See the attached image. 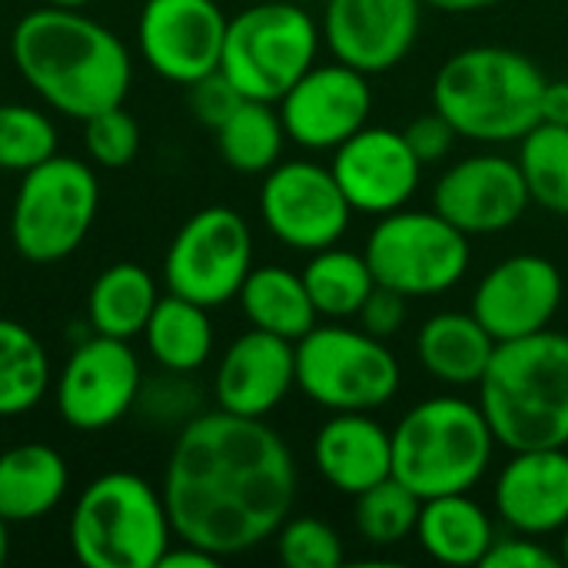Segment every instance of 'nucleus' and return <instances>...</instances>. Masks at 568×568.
<instances>
[{"mask_svg": "<svg viewBox=\"0 0 568 568\" xmlns=\"http://www.w3.org/2000/svg\"><path fill=\"white\" fill-rule=\"evenodd\" d=\"M296 486L293 449L266 419L210 409L180 426L160 493L176 539L223 562L276 536Z\"/></svg>", "mask_w": 568, "mask_h": 568, "instance_id": "1", "label": "nucleus"}, {"mask_svg": "<svg viewBox=\"0 0 568 568\" xmlns=\"http://www.w3.org/2000/svg\"><path fill=\"white\" fill-rule=\"evenodd\" d=\"M10 60L50 110L73 120L120 106L133 83L130 50L110 27L50 3L13 23Z\"/></svg>", "mask_w": 568, "mask_h": 568, "instance_id": "2", "label": "nucleus"}, {"mask_svg": "<svg viewBox=\"0 0 568 568\" xmlns=\"http://www.w3.org/2000/svg\"><path fill=\"white\" fill-rule=\"evenodd\" d=\"M479 406L509 453L568 446V336L542 329L499 343L479 379Z\"/></svg>", "mask_w": 568, "mask_h": 568, "instance_id": "3", "label": "nucleus"}, {"mask_svg": "<svg viewBox=\"0 0 568 568\" xmlns=\"http://www.w3.org/2000/svg\"><path fill=\"white\" fill-rule=\"evenodd\" d=\"M546 73L513 47H466L433 80V110L463 140L519 143L542 120Z\"/></svg>", "mask_w": 568, "mask_h": 568, "instance_id": "4", "label": "nucleus"}, {"mask_svg": "<svg viewBox=\"0 0 568 568\" xmlns=\"http://www.w3.org/2000/svg\"><path fill=\"white\" fill-rule=\"evenodd\" d=\"M496 446L479 399L439 393L393 426V476L419 499L473 493L486 479Z\"/></svg>", "mask_w": 568, "mask_h": 568, "instance_id": "5", "label": "nucleus"}, {"mask_svg": "<svg viewBox=\"0 0 568 568\" xmlns=\"http://www.w3.org/2000/svg\"><path fill=\"white\" fill-rule=\"evenodd\" d=\"M173 536L163 493L126 469L87 483L70 513V549L87 568H156Z\"/></svg>", "mask_w": 568, "mask_h": 568, "instance_id": "6", "label": "nucleus"}, {"mask_svg": "<svg viewBox=\"0 0 568 568\" xmlns=\"http://www.w3.org/2000/svg\"><path fill=\"white\" fill-rule=\"evenodd\" d=\"M403 366L386 339L346 320L316 323L296 339V389L329 413H373L396 399Z\"/></svg>", "mask_w": 568, "mask_h": 568, "instance_id": "7", "label": "nucleus"}, {"mask_svg": "<svg viewBox=\"0 0 568 568\" xmlns=\"http://www.w3.org/2000/svg\"><path fill=\"white\" fill-rule=\"evenodd\" d=\"M323 30L310 10L266 0L226 23L220 70L246 100L280 103L283 93L316 63Z\"/></svg>", "mask_w": 568, "mask_h": 568, "instance_id": "8", "label": "nucleus"}, {"mask_svg": "<svg viewBox=\"0 0 568 568\" xmlns=\"http://www.w3.org/2000/svg\"><path fill=\"white\" fill-rule=\"evenodd\" d=\"M100 210V180L90 163L53 153L20 173L10 206V243L30 263H60L80 250Z\"/></svg>", "mask_w": 568, "mask_h": 568, "instance_id": "9", "label": "nucleus"}, {"mask_svg": "<svg viewBox=\"0 0 568 568\" xmlns=\"http://www.w3.org/2000/svg\"><path fill=\"white\" fill-rule=\"evenodd\" d=\"M363 256L379 286H389L409 300L443 296L463 283L473 263V246L436 210H396L379 216L369 230Z\"/></svg>", "mask_w": 568, "mask_h": 568, "instance_id": "10", "label": "nucleus"}, {"mask_svg": "<svg viewBox=\"0 0 568 568\" xmlns=\"http://www.w3.org/2000/svg\"><path fill=\"white\" fill-rule=\"evenodd\" d=\"M253 270V230L243 213L230 206H206L193 213L173 236L163 280L166 290L206 310L236 300Z\"/></svg>", "mask_w": 568, "mask_h": 568, "instance_id": "11", "label": "nucleus"}, {"mask_svg": "<svg viewBox=\"0 0 568 568\" xmlns=\"http://www.w3.org/2000/svg\"><path fill=\"white\" fill-rule=\"evenodd\" d=\"M260 216L286 250L316 253L346 236L353 206L329 166L316 160H280L263 173Z\"/></svg>", "mask_w": 568, "mask_h": 568, "instance_id": "12", "label": "nucleus"}, {"mask_svg": "<svg viewBox=\"0 0 568 568\" xmlns=\"http://www.w3.org/2000/svg\"><path fill=\"white\" fill-rule=\"evenodd\" d=\"M143 386V366L126 339L87 336L63 363L53 383L60 419L80 433H100L133 413Z\"/></svg>", "mask_w": 568, "mask_h": 568, "instance_id": "13", "label": "nucleus"}, {"mask_svg": "<svg viewBox=\"0 0 568 568\" xmlns=\"http://www.w3.org/2000/svg\"><path fill=\"white\" fill-rule=\"evenodd\" d=\"M230 17L216 0H146L136 20L143 63L180 87L220 70Z\"/></svg>", "mask_w": 568, "mask_h": 568, "instance_id": "14", "label": "nucleus"}, {"mask_svg": "<svg viewBox=\"0 0 568 568\" xmlns=\"http://www.w3.org/2000/svg\"><path fill=\"white\" fill-rule=\"evenodd\" d=\"M290 143L310 153H333L369 123V77L333 60L313 63L276 103Z\"/></svg>", "mask_w": 568, "mask_h": 568, "instance_id": "15", "label": "nucleus"}, {"mask_svg": "<svg viewBox=\"0 0 568 568\" xmlns=\"http://www.w3.org/2000/svg\"><path fill=\"white\" fill-rule=\"evenodd\" d=\"M529 190L516 156L486 150L456 160L433 186V210L466 236L513 230L529 210Z\"/></svg>", "mask_w": 568, "mask_h": 568, "instance_id": "16", "label": "nucleus"}, {"mask_svg": "<svg viewBox=\"0 0 568 568\" xmlns=\"http://www.w3.org/2000/svg\"><path fill=\"white\" fill-rule=\"evenodd\" d=\"M423 0H326L323 43L333 60L373 77L396 70L423 30Z\"/></svg>", "mask_w": 568, "mask_h": 568, "instance_id": "17", "label": "nucleus"}, {"mask_svg": "<svg viewBox=\"0 0 568 568\" xmlns=\"http://www.w3.org/2000/svg\"><path fill=\"white\" fill-rule=\"evenodd\" d=\"M343 196L353 213L386 216L416 196L423 183V163L413 153L403 130L393 126H363L346 143L333 150L329 163Z\"/></svg>", "mask_w": 568, "mask_h": 568, "instance_id": "18", "label": "nucleus"}, {"mask_svg": "<svg viewBox=\"0 0 568 568\" xmlns=\"http://www.w3.org/2000/svg\"><path fill=\"white\" fill-rule=\"evenodd\" d=\"M566 296L562 273L539 253L499 260L473 290V316L496 343L523 339L552 326Z\"/></svg>", "mask_w": 568, "mask_h": 568, "instance_id": "19", "label": "nucleus"}, {"mask_svg": "<svg viewBox=\"0 0 568 568\" xmlns=\"http://www.w3.org/2000/svg\"><path fill=\"white\" fill-rule=\"evenodd\" d=\"M296 389V343L246 329L236 336L213 376V399L216 409L246 416V419H266L273 409L283 406V399Z\"/></svg>", "mask_w": 568, "mask_h": 568, "instance_id": "20", "label": "nucleus"}, {"mask_svg": "<svg viewBox=\"0 0 568 568\" xmlns=\"http://www.w3.org/2000/svg\"><path fill=\"white\" fill-rule=\"evenodd\" d=\"M493 509L509 532L559 536L568 523V446L513 453L493 483Z\"/></svg>", "mask_w": 568, "mask_h": 568, "instance_id": "21", "label": "nucleus"}, {"mask_svg": "<svg viewBox=\"0 0 568 568\" xmlns=\"http://www.w3.org/2000/svg\"><path fill=\"white\" fill-rule=\"evenodd\" d=\"M313 466L329 489L356 499L393 476V429L373 413H329L313 439Z\"/></svg>", "mask_w": 568, "mask_h": 568, "instance_id": "22", "label": "nucleus"}, {"mask_svg": "<svg viewBox=\"0 0 568 568\" xmlns=\"http://www.w3.org/2000/svg\"><path fill=\"white\" fill-rule=\"evenodd\" d=\"M496 339L489 329L469 313L446 310L429 316L416 333V359L436 383L449 389H469L479 386L483 373L489 369V359L496 353Z\"/></svg>", "mask_w": 568, "mask_h": 568, "instance_id": "23", "label": "nucleus"}, {"mask_svg": "<svg viewBox=\"0 0 568 568\" xmlns=\"http://www.w3.org/2000/svg\"><path fill=\"white\" fill-rule=\"evenodd\" d=\"M413 536L423 552L443 566H483L489 546L496 542V523L469 493H449L423 499Z\"/></svg>", "mask_w": 568, "mask_h": 568, "instance_id": "24", "label": "nucleus"}, {"mask_svg": "<svg viewBox=\"0 0 568 568\" xmlns=\"http://www.w3.org/2000/svg\"><path fill=\"white\" fill-rule=\"evenodd\" d=\"M70 486L63 456L47 443H20L0 453V516L10 526L50 516Z\"/></svg>", "mask_w": 568, "mask_h": 568, "instance_id": "25", "label": "nucleus"}, {"mask_svg": "<svg viewBox=\"0 0 568 568\" xmlns=\"http://www.w3.org/2000/svg\"><path fill=\"white\" fill-rule=\"evenodd\" d=\"M236 300L253 329L283 336L290 343L303 339L320 320V313L306 293L303 273H296L290 266H276V263L253 266L250 276L243 280Z\"/></svg>", "mask_w": 568, "mask_h": 568, "instance_id": "26", "label": "nucleus"}, {"mask_svg": "<svg viewBox=\"0 0 568 568\" xmlns=\"http://www.w3.org/2000/svg\"><path fill=\"white\" fill-rule=\"evenodd\" d=\"M143 343L160 369L193 376L213 356L216 336H213L210 310L193 300H183L176 293H166L156 300V306L146 320Z\"/></svg>", "mask_w": 568, "mask_h": 568, "instance_id": "27", "label": "nucleus"}, {"mask_svg": "<svg viewBox=\"0 0 568 568\" xmlns=\"http://www.w3.org/2000/svg\"><path fill=\"white\" fill-rule=\"evenodd\" d=\"M156 280L140 263H113L106 266L87 296V323L100 336L133 343L143 336L146 320L156 306Z\"/></svg>", "mask_w": 568, "mask_h": 568, "instance_id": "28", "label": "nucleus"}, {"mask_svg": "<svg viewBox=\"0 0 568 568\" xmlns=\"http://www.w3.org/2000/svg\"><path fill=\"white\" fill-rule=\"evenodd\" d=\"M290 136L283 116L266 100H243L223 126H216V146L230 170L243 176H263L283 160Z\"/></svg>", "mask_w": 568, "mask_h": 568, "instance_id": "29", "label": "nucleus"}, {"mask_svg": "<svg viewBox=\"0 0 568 568\" xmlns=\"http://www.w3.org/2000/svg\"><path fill=\"white\" fill-rule=\"evenodd\" d=\"M306 293L323 320H356L366 296L376 290V276L363 253L326 246L310 253L303 266Z\"/></svg>", "mask_w": 568, "mask_h": 568, "instance_id": "30", "label": "nucleus"}, {"mask_svg": "<svg viewBox=\"0 0 568 568\" xmlns=\"http://www.w3.org/2000/svg\"><path fill=\"white\" fill-rule=\"evenodd\" d=\"M50 389V356L17 320L0 316V419L27 416Z\"/></svg>", "mask_w": 568, "mask_h": 568, "instance_id": "31", "label": "nucleus"}, {"mask_svg": "<svg viewBox=\"0 0 568 568\" xmlns=\"http://www.w3.org/2000/svg\"><path fill=\"white\" fill-rule=\"evenodd\" d=\"M516 163L529 200L546 213L568 216V126L539 120L523 140Z\"/></svg>", "mask_w": 568, "mask_h": 568, "instance_id": "32", "label": "nucleus"}, {"mask_svg": "<svg viewBox=\"0 0 568 568\" xmlns=\"http://www.w3.org/2000/svg\"><path fill=\"white\" fill-rule=\"evenodd\" d=\"M419 509H423V499L413 489H406L396 476H389L356 496V506H353L356 532L363 536V542L376 549L399 546L416 532Z\"/></svg>", "mask_w": 568, "mask_h": 568, "instance_id": "33", "label": "nucleus"}, {"mask_svg": "<svg viewBox=\"0 0 568 568\" xmlns=\"http://www.w3.org/2000/svg\"><path fill=\"white\" fill-rule=\"evenodd\" d=\"M60 146L57 123L30 103H0V170L27 173L50 160Z\"/></svg>", "mask_w": 568, "mask_h": 568, "instance_id": "34", "label": "nucleus"}, {"mask_svg": "<svg viewBox=\"0 0 568 568\" xmlns=\"http://www.w3.org/2000/svg\"><path fill=\"white\" fill-rule=\"evenodd\" d=\"M273 539L286 568H339L346 559L339 532L316 516H290Z\"/></svg>", "mask_w": 568, "mask_h": 568, "instance_id": "35", "label": "nucleus"}, {"mask_svg": "<svg viewBox=\"0 0 568 568\" xmlns=\"http://www.w3.org/2000/svg\"><path fill=\"white\" fill-rule=\"evenodd\" d=\"M83 146L90 160L103 170H123L140 153V126L120 106H110L90 120H83Z\"/></svg>", "mask_w": 568, "mask_h": 568, "instance_id": "36", "label": "nucleus"}, {"mask_svg": "<svg viewBox=\"0 0 568 568\" xmlns=\"http://www.w3.org/2000/svg\"><path fill=\"white\" fill-rule=\"evenodd\" d=\"M133 413L156 426H186L193 416H200V393L186 373L163 369L153 379L143 376Z\"/></svg>", "mask_w": 568, "mask_h": 568, "instance_id": "37", "label": "nucleus"}, {"mask_svg": "<svg viewBox=\"0 0 568 568\" xmlns=\"http://www.w3.org/2000/svg\"><path fill=\"white\" fill-rule=\"evenodd\" d=\"M243 100H246V97L233 87V80H230L223 70H213V73H206V77H200L196 83H190V110H193V116H196L203 126H210V130L223 126L226 116H230Z\"/></svg>", "mask_w": 568, "mask_h": 568, "instance_id": "38", "label": "nucleus"}, {"mask_svg": "<svg viewBox=\"0 0 568 568\" xmlns=\"http://www.w3.org/2000/svg\"><path fill=\"white\" fill-rule=\"evenodd\" d=\"M486 568H559L562 559L559 552H552L542 539H532V536H519V532H509V536H496V542L489 546Z\"/></svg>", "mask_w": 568, "mask_h": 568, "instance_id": "39", "label": "nucleus"}, {"mask_svg": "<svg viewBox=\"0 0 568 568\" xmlns=\"http://www.w3.org/2000/svg\"><path fill=\"white\" fill-rule=\"evenodd\" d=\"M356 320H359V326L366 333H373L379 339H393L409 323V296H403V293L376 283V290L366 296V303H363V310H359Z\"/></svg>", "mask_w": 568, "mask_h": 568, "instance_id": "40", "label": "nucleus"}, {"mask_svg": "<svg viewBox=\"0 0 568 568\" xmlns=\"http://www.w3.org/2000/svg\"><path fill=\"white\" fill-rule=\"evenodd\" d=\"M406 140H409V146H413V153L419 156V163L426 166V163H439V160H446L449 156V150H453V143H456V130H453V123L443 116V113H423V116H416L406 130Z\"/></svg>", "mask_w": 568, "mask_h": 568, "instance_id": "41", "label": "nucleus"}, {"mask_svg": "<svg viewBox=\"0 0 568 568\" xmlns=\"http://www.w3.org/2000/svg\"><path fill=\"white\" fill-rule=\"evenodd\" d=\"M220 566V559L213 556V552H206V549H200V546H193V542H173L166 552H163V559H160V566L156 568H216Z\"/></svg>", "mask_w": 568, "mask_h": 568, "instance_id": "42", "label": "nucleus"}, {"mask_svg": "<svg viewBox=\"0 0 568 568\" xmlns=\"http://www.w3.org/2000/svg\"><path fill=\"white\" fill-rule=\"evenodd\" d=\"M542 120L568 126V80H549L542 93Z\"/></svg>", "mask_w": 568, "mask_h": 568, "instance_id": "43", "label": "nucleus"}, {"mask_svg": "<svg viewBox=\"0 0 568 568\" xmlns=\"http://www.w3.org/2000/svg\"><path fill=\"white\" fill-rule=\"evenodd\" d=\"M423 3L443 10V13H479V10H493L506 0H423Z\"/></svg>", "mask_w": 568, "mask_h": 568, "instance_id": "44", "label": "nucleus"}, {"mask_svg": "<svg viewBox=\"0 0 568 568\" xmlns=\"http://www.w3.org/2000/svg\"><path fill=\"white\" fill-rule=\"evenodd\" d=\"M7 556H10V523L0 516V566L7 562Z\"/></svg>", "mask_w": 568, "mask_h": 568, "instance_id": "45", "label": "nucleus"}, {"mask_svg": "<svg viewBox=\"0 0 568 568\" xmlns=\"http://www.w3.org/2000/svg\"><path fill=\"white\" fill-rule=\"evenodd\" d=\"M43 3H50V7H67V10H80V7H87L90 0H43Z\"/></svg>", "mask_w": 568, "mask_h": 568, "instance_id": "46", "label": "nucleus"}, {"mask_svg": "<svg viewBox=\"0 0 568 568\" xmlns=\"http://www.w3.org/2000/svg\"><path fill=\"white\" fill-rule=\"evenodd\" d=\"M559 559H562V566H568V523L559 532Z\"/></svg>", "mask_w": 568, "mask_h": 568, "instance_id": "47", "label": "nucleus"}]
</instances>
